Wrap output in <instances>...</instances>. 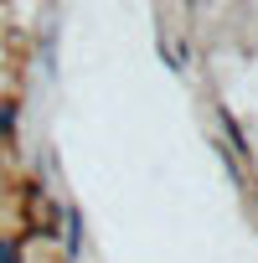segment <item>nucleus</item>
I'll return each mask as SVG.
<instances>
[{
  "instance_id": "obj_1",
  "label": "nucleus",
  "mask_w": 258,
  "mask_h": 263,
  "mask_svg": "<svg viewBox=\"0 0 258 263\" xmlns=\"http://www.w3.org/2000/svg\"><path fill=\"white\" fill-rule=\"evenodd\" d=\"M67 253H83V212L67 206Z\"/></svg>"
},
{
  "instance_id": "obj_2",
  "label": "nucleus",
  "mask_w": 258,
  "mask_h": 263,
  "mask_svg": "<svg viewBox=\"0 0 258 263\" xmlns=\"http://www.w3.org/2000/svg\"><path fill=\"white\" fill-rule=\"evenodd\" d=\"M222 129H227V140H232V155H248V140H243V129H237V119L222 108Z\"/></svg>"
},
{
  "instance_id": "obj_3",
  "label": "nucleus",
  "mask_w": 258,
  "mask_h": 263,
  "mask_svg": "<svg viewBox=\"0 0 258 263\" xmlns=\"http://www.w3.org/2000/svg\"><path fill=\"white\" fill-rule=\"evenodd\" d=\"M0 263H21V242L16 237H0Z\"/></svg>"
},
{
  "instance_id": "obj_4",
  "label": "nucleus",
  "mask_w": 258,
  "mask_h": 263,
  "mask_svg": "<svg viewBox=\"0 0 258 263\" xmlns=\"http://www.w3.org/2000/svg\"><path fill=\"white\" fill-rule=\"evenodd\" d=\"M16 129V103H0V135H11Z\"/></svg>"
},
{
  "instance_id": "obj_5",
  "label": "nucleus",
  "mask_w": 258,
  "mask_h": 263,
  "mask_svg": "<svg viewBox=\"0 0 258 263\" xmlns=\"http://www.w3.org/2000/svg\"><path fill=\"white\" fill-rule=\"evenodd\" d=\"M155 52H160V62H165V67H176V72H181V57H176L165 42H155Z\"/></svg>"
}]
</instances>
